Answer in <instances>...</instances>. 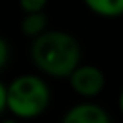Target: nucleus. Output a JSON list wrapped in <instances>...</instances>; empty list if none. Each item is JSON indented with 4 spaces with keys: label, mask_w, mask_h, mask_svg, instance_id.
Here are the masks:
<instances>
[{
    "label": "nucleus",
    "mask_w": 123,
    "mask_h": 123,
    "mask_svg": "<svg viewBox=\"0 0 123 123\" xmlns=\"http://www.w3.org/2000/svg\"><path fill=\"white\" fill-rule=\"evenodd\" d=\"M31 62L51 78H69L80 65L81 47L73 35L60 29H47L31 43Z\"/></svg>",
    "instance_id": "nucleus-1"
},
{
    "label": "nucleus",
    "mask_w": 123,
    "mask_h": 123,
    "mask_svg": "<svg viewBox=\"0 0 123 123\" xmlns=\"http://www.w3.org/2000/svg\"><path fill=\"white\" fill-rule=\"evenodd\" d=\"M45 0H20V9L24 15H35V13H45Z\"/></svg>",
    "instance_id": "nucleus-7"
},
{
    "label": "nucleus",
    "mask_w": 123,
    "mask_h": 123,
    "mask_svg": "<svg viewBox=\"0 0 123 123\" xmlns=\"http://www.w3.org/2000/svg\"><path fill=\"white\" fill-rule=\"evenodd\" d=\"M7 111V85L0 80V118Z\"/></svg>",
    "instance_id": "nucleus-9"
},
{
    "label": "nucleus",
    "mask_w": 123,
    "mask_h": 123,
    "mask_svg": "<svg viewBox=\"0 0 123 123\" xmlns=\"http://www.w3.org/2000/svg\"><path fill=\"white\" fill-rule=\"evenodd\" d=\"M118 107H119L121 116H123V89H121V92H119V96H118Z\"/></svg>",
    "instance_id": "nucleus-10"
},
{
    "label": "nucleus",
    "mask_w": 123,
    "mask_h": 123,
    "mask_svg": "<svg viewBox=\"0 0 123 123\" xmlns=\"http://www.w3.org/2000/svg\"><path fill=\"white\" fill-rule=\"evenodd\" d=\"M9 54H11V51H9V43H7V40L0 36V71L4 69L6 65H7V62H9Z\"/></svg>",
    "instance_id": "nucleus-8"
},
{
    "label": "nucleus",
    "mask_w": 123,
    "mask_h": 123,
    "mask_svg": "<svg viewBox=\"0 0 123 123\" xmlns=\"http://www.w3.org/2000/svg\"><path fill=\"white\" fill-rule=\"evenodd\" d=\"M0 123H18V119H15V118H4V119H0Z\"/></svg>",
    "instance_id": "nucleus-11"
},
{
    "label": "nucleus",
    "mask_w": 123,
    "mask_h": 123,
    "mask_svg": "<svg viewBox=\"0 0 123 123\" xmlns=\"http://www.w3.org/2000/svg\"><path fill=\"white\" fill-rule=\"evenodd\" d=\"M47 15L45 13H35V15H24L22 22H20V29L25 36L29 38H38L40 35H43L47 31Z\"/></svg>",
    "instance_id": "nucleus-6"
},
{
    "label": "nucleus",
    "mask_w": 123,
    "mask_h": 123,
    "mask_svg": "<svg viewBox=\"0 0 123 123\" xmlns=\"http://www.w3.org/2000/svg\"><path fill=\"white\" fill-rule=\"evenodd\" d=\"M60 123H112L109 112L92 101L76 103L63 114Z\"/></svg>",
    "instance_id": "nucleus-4"
},
{
    "label": "nucleus",
    "mask_w": 123,
    "mask_h": 123,
    "mask_svg": "<svg viewBox=\"0 0 123 123\" xmlns=\"http://www.w3.org/2000/svg\"><path fill=\"white\" fill-rule=\"evenodd\" d=\"M69 85L80 98L91 100L101 94L105 89V74L100 67L91 65V63H83L74 69V73L69 78Z\"/></svg>",
    "instance_id": "nucleus-3"
},
{
    "label": "nucleus",
    "mask_w": 123,
    "mask_h": 123,
    "mask_svg": "<svg viewBox=\"0 0 123 123\" xmlns=\"http://www.w3.org/2000/svg\"><path fill=\"white\" fill-rule=\"evenodd\" d=\"M51 89L38 74H20L7 85V112L15 119H35L47 111Z\"/></svg>",
    "instance_id": "nucleus-2"
},
{
    "label": "nucleus",
    "mask_w": 123,
    "mask_h": 123,
    "mask_svg": "<svg viewBox=\"0 0 123 123\" xmlns=\"http://www.w3.org/2000/svg\"><path fill=\"white\" fill-rule=\"evenodd\" d=\"M85 7L101 18L123 16V0H85Z\"/></svg>",
    "instance_id": "nucleus-5"
}]
</instances>
